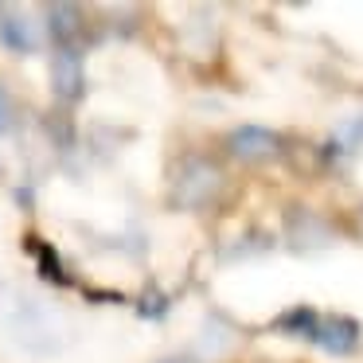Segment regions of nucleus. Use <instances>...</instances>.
<instances>
[{
	"mask_svg": "<svg viewBox=\"0 0 363 363\" xmlns=\"http://www.w3.org/2000/svg\"><path fill=\"white\" fill-rule=\"evenodd\" d=\"M227 191V176L203 152H184L168 172V203L180 211H207Z\"/></svg>",
	"mask_w": 363,
	"mask_h": 363,
	"instance_id": "1",
	"label": "nucleus"
},
{
	"mask_svg": "<svg viewBox=\"0 0 363 363\" xmlns=\"http://www.w3.org/2000/svg\"><path fill=\"white\" fill-rule=\"evenodd\" d=\"M281 235H285V246H289L293 254H316V250H328V246L336 242L332 223L308 203H289L285 207Z\"/></svg>",
	"mask_w": 363,
	"mask_h": 363,
	"instance_id": "2",
	"label": "nucleus"
},
{
	"mask_svg": "<svg viewBox=\"0 0 363 363\" xmlns=\"http://www.w3.org/2000/svg\"><path fill=\"white\" fill-rule=\"evenodd\" d=\"M227 152L238 164H266L281 157V137L266 125H238L227 133Z\"/></svg>",
	"mask_w": 363,
	"mask_h": 363,
	"instance_id": "3",
	"label": "nucleus"
},
{
	"mask_svg": "<svg viewBox=\"0 0 363 363\" xmlns=\"http://www.w3.org/2000/svg\"><path fill=\"white\" fill-rule=\"evenodd\" d=\"M51 90L59 102H79L86 94V63L82 48H55L51 51Z\"/></svg>",
	"mask_w": 363,
	"mask_h": 363,
	"instance_id": "4",
	"label": "nucleus"
},
{
	"mask_svg": "<svg viewBox=\"0 0 363 363\" xmlns=\"http://www.w3.org/2000/svg\"><path fill=\"white\" fill-rule=\"evenodd\" d=\"M0 43L12 55H35L43 48V20L24 9H0Z\"/></svg>",
	"mask_w": 363,
	"mask_h": 363,
	"instance_id": "5",
	"label": "nucleus"
},
{
	"mask_svg": "<svg viewBox=\"0 0 363 363\" xmlns=\"http://www.w3.org/2000/svg\"><path fill=\"white\" fill-rule=\"evenodd\" d=\"M313 344L324 347L328 355H355L359 344H363V328H359V320H352V316L332 313V316H320Z\"/></svg>",
	"mask_w": 363,
	"mask_h": 363,
	"instance_id": "6",
	"label": "nucleus"
},
{
	"mask_svg": "<svg viewBox=\"0 0 363 363\" xmlns=\"http://www.w3.org/2000/svg\"><path fill=\"white\" fill-rule=\"evenodd\" d=\"M43 32L55 40V48H79V35H82V9H74V4H51V9H43Z\"/></svg>",
	"mask_w": 363,
	"mask_h": 363,
	"instance_id": "7",
	"label": "nucleus"
},
{
	"mask_svg": "<svg viewBox=\"0 0 363 363\" xmlns=\"http://www.w3.org/2000/svg\"><path fill=\"white\" fill-rule=\"evenodd\" d=\"M363 152V113H352L344 118L328 137V157H340V160H352Z\"/></svg>",
	"mask_w": 363,
	"mask_h": 363,
	"instance_id": "8",
	"label": "nucleus"
},
{
	"mask_svg": "<svg viewBox=\"0 0 363 363\" xmlns=\"http://www.w3.org/2000/svg\"><path fill=\"white\" fill-rule=\"evenodd\" d=\"M235 340H238L235 324H227L219 313H211V316H207V324H203V336H199V355H207V359L227 355L230 347H235Z\"/></svg>",
	"mask_w": 363,
	"mask_h": 363,
	"instance_id": "9",
	"label": "nucleus"
},
{
	"mask_svg": "<svg viewBox=\"0 0 363 363\" xmlns=\"http://www.w3.org/2000/svg\"><path fill=\"white\" fill-rule=\"evenodd\" d=\"M316 324H320V313H316V308L293 305V308H285V313L274 320V332H281V336H305V340H313L316 336Z\"/></svg>",
	"mask_w": 363,
	"mask_h": 363,
	"instance_id": "10",
	"label": "nucleus"
},
{
	"mask_svg": "<svg viewBox=\"0 0 363 363\" xmlns=\"http://www.w3.org/2000/svg\"><path fill=\"white\" fill-rule=\"evenodd\" d=\"M262 250H274V235H266V230H250V235L238 238L223 250V262H235V258H250V254H262Z\"/></svg>",
	"mask_w": 363,
	"mask_h": 363,
	"instance_id": "11",
	"label": "nucleus"
},
{
	"mask_svg": "<svg viewBox=\"0 0 363 363\" xmlns=\"http://www.w3.org/2000/svg\"><path fill=\"white\" fill-rule=\"evenodd\" d=\"M12 129H16V102H12L9 86L0 82V137L12 133Z\"/></svg>",
	"mask_w": 363,
	"mask_h": 363,
	"instance_id": "12",
	"label": "nucleus"
},
{
	"mask_svg": "<svg viewBox=\"0 0 363 363\" xmlns=\"http://www.w3.org/2000/svg\"><path fill=\"white\" fill-rule=\"evenodd\" d=\"M160 363H196V359H188V355H168V359H160Z\"/></svg>",
	"mask_w": 363,
	"mask_h": 363,
	"instance_id": "13",
	"label": "nucleus"
},
{
	"mask_svg": "<svg viewBox=\"0 0 363 363\" xmlns=\"http://www.w3.org/2000/svg\"><path fill=\"white\" fill-rule=\"evenodd\" d=\"M359 230H363V211H359Z\"/></svg>",
	"mask_w": 363,
	"mask_h": 363,
	"instance_id": "14",
	"label": "nucleus"
}]
</instances>
